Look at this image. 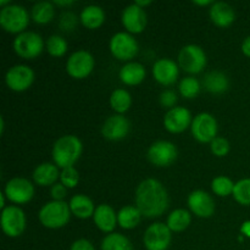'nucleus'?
I'll use <instances>...</instances> for the list:
<instances>
[{
  "mask_svg": "<svg viewBox=\"0 0 250 250\" xmlns=\"http://www.w3.org/2000/svg\"><path fill=\"white\" fill-rule=\"evenodd\" d=\"M136 207L142 216H161L168 208V194L163 183L155 178L142 181L136 189Z\"/></svg>",
  "mask_w": 250,
  "mask_h": 250,
  "instance_id": "obj_1",
  "label": "nucleus"
},
{
  "mask_svg": "<svg viewBox=\"0 0 250 250\" xmlns=\"http://www.w3.org/2000/svg\"><path fill=\"white\" fill-rule=\"evenodd\" d=\"M82 150V142L78 139V137L73 136V134H66V136L60 137L53 146L51 154H53L54 164L61 170L71 167L80 159Z\"/></svg>",
  "mask_w": 250,
  "mask_h": 250,
  "instance_id": "obj_2",
  "label": "nucleus"
},
{
  "mask_svg": "<svg viewBox=\"0 0 250 250\" xmlns=\"http://www.w3.org/2000/svg\"><path fill=\"white\" fill-rule=\"evenodd\" d=\"M71 210L70 205L66 202L53 200L42 207L38 212V219L41 224L46 229H56L66 226L70 221Z\"/></svg>",
  "mask_w": 250,
  "mask_h": 250,
  "instance_id": "obj_3",
  "label": "nucleus"
},
{
  "mask_svg": "<svg viewBox=\"0 0 250 250\" xmlns=\"http://www.w3.org/2000/svg\"><path fill=\"white\" fill-rule=\"evenodd\" d=\"M29 23V14L21 5H9L0 11V26L9 33L21 34Z\"/></svg>",
  "mask_w": 250,
  "mask_h": 250,
  "instance_id": "obj_4",
  "label": "nucleus"
},
{
  "mask_svg": "<svg viewBox=\"0 0 250 250\" xmlns=\"http://www.w3.org/2000/svg\"><path fill=\"white\" fill-rule=\"evenodd\" d=\"M44 49L43 38L36 32H23L14 41V50L20 58L32 60L38 58Z\"/></svg>",
  "mask_w": 250,
  "mask_h": 250,
  "instance_id": "obj_5",
  "label": "nucleus"
},
{
  "mask_svg": "<svg viewBox=\"0 0 250 250\" xmlns=\"http://www.w3.org/2000/svg\"><path fill=\"white\" fill-rule=\"evenodd\" d=\"M178 66L192 75L200 73L207 66V55L199 45H186L178 54Z\"/></svg>",
  "mask_w": 250,
  "mask_h": 250,
  "instance_id": "obj_6",
  "label": "nucleus"
},
{
  "mask_svg": "<svg viewBox=\"0 0 250 250\" xmlns=\"http://www.w3.org/2000/svg\"><path fill=\"white\" fill-rule=\"evenodd\" d=\"M110 51L112 56L121 61H129L138 54V43L128 32H119L110 39Z\"/></svg>",
  "mask_w": 250,
  "mask_h": 250,
  "instance_id": "obj_7",
  "label": "nucleus"
},
{
  "mask_svg": "<svg viewBox=\"0 0 250 250\" xmlns=\"http://www.w3.org/2000/svg\"><path fill=\"white\" fill-rule=\"evenodd\" d=\"M26 215L21 208L9 205L1 211V229L7 237L16 238L26 229Z\"/></svg>",
  "mask_w": 250,
  "mask_h": 250,
  "instance_id": "obj_8",
  "label": "nucleus"
},
{
  "mask_svg": "<svg viewBox=\"0 0 250 250\" xmlns=\"http://www.w3.org/2000/svg\"><path fill=\"white\" fill-rule=\"evenodd\" d=\"M193 137L200 143H211L217 137V121L211 114L202 112L193 119L190 125Z\"/></svg>",
  "mask_w": 250,
  "mask_h": 250,
  "instance_id": "obj_9",
  "label": "nucleus"
},
{
  "mask_svg": "<svg viewBox=\"0 0 250 250\" xmlns=\"http://www.w3.org/2000/svg\"><path fill=\"white\" fill-rule=\"evenodd\" d=\"M95 66L94 58L87 50L75 51L66 62V71L75 80L87 78L93 72Z\"/></svg>",
  "mask_w": 250,
  "mask_h": 250,
  "instance_id": "obj_10",
  "label": "nucleus"
},
{
  "mask_svg": "<svg viewBox=\"0 0 250 250\" xmlns=\"http://www.w3.org/2000/svg\"><path fill=\"white\" fill-rule=\"evenodd\" d=\"M178 155L177 148L168 141H158L148 149V160L158 167H168L176 161Z\"/></svg>",
  "mask_w": 250,
  "mask_h": 250,
  "instance_id": "obj_11",
  "label": "nucleus"
},
{
  "mask_svg": "<svg viewBox=\"0 0 250 250\" xmlns=\"http://www.w3.org/2000/svg\"><path fill=\"white\" fill-rule=\"evenodd\" d=\"M171 229L163 222L150 225L144 232L143 243L146 250H167L171 244Z\"/></svg>",
  "mask_w": 250,
  "mask_h": 250,
  "instance_id": "obj_12",
  "label": "nucleus"
},
{
  "mask_svg": "<svg viewBox=\"0 0 250 250\" xmlns=\"http://www.w3.org/2000/svg\"><path fill=\"white\" fill-rule=\"evenodd\" d=\"M7 199L14 204H26L34 195V187L27 178L15 177L6 183L4 189Z\"/></svg>",
  "mask_w": 250,
  "mask_h": 250,
  "instance_id": "obj_13",
  "label": "nucleus"
},
{
  "mask_svg": "<svg viewBox=\"0 0 250 250\" xmlns=\"http://www.w3.org/2000/svg\"><path fill=\"white\" fill-rule=\"evenodd\" d=\"M34 82V72L29 66L16 65L9 68L5 75V83L14 92H24Z\"/></svg>",
  "mask_w": 250,
  "mask_h": 250,
  "instance_id": "obj_14",
  "label": "nucleus"
},
{
  "mask_svg": "<svg viewBox=\"0 0 250 250\" xmlns=\"http://www.w3.org/2000/svg\"><path fill=\"white\" fill-rule=\"evenodd\" d=\"M192 114L183 106L168 110L164 116V126L171 133H182L192 125Z\"/></svg>",
  "mask_w": 250,
  "mask_h": 250,
  "instance_id": "obj_15",
  "label": "nucleus"
},
{
  "mask_svg": "<svg viewBox=\"0 0 250 250\" xmlns=\"http://www.w3.org/2000/svg\"><path fill=\"white\" fill-rule=\"evenodd\" d=\"M188 207L193 214L202 219L211 217L215 212V202L209 193L204 190H193L188 195Z\"/></svg>",
  "mask_w": 250,
  "mask_h": 250,
  "instance_id": "obj_16",
  "label": "nucleus"
},
{
  "mask_svg": "<svg viewBox=\"0 0 250 250\" xmlns=\"http://www.w3.org/2000/svg\"><path fill=\"white\" fill-rule=\"evenodd\" d=\"M121 20L122 24H124V27L127 29L128 33H142L146 29V24H148L146 12L144 11V9L137 6L134 2L125 7Z\"/></svg>",
  "mask_w": 250,
  "mask_h": 250,
  "instance_id": "obj_17",
  "label": "nucleus"
},
{
  "mask_svg": "<svg viewBox=\"0 0 250 250\" xmlns=\"http://www.w3.org/2000/svg\"><path fill=\"white\" fill-rule=\"evenodd\" d=\"M129 127V121L124 115L115 114L105 120L102 127V133L107 141H121L128 134Z\"/></svg>",
  "mask_w": 250,
  "mask_h": 250,
  "instance_id": "obj_18",
  "label": "nucleus"
},
{
  "mask_svg": "<svg viewBox=\"0 0 250 250\" xmlns=\"http://www.w3.org/2000/svg\"><path fill=\"white\" fill-rule=\"evenodd\" d=\"M178 65L171 59H160L153 65V76L156 82L163 85H171L178 78Z\"/></svg>",
  "mask_w": 250,
  "mask_h": 250,
  "instance_id": "obj_19",
  "label": "nucleus"
},
{
  "mask_svg": "<svg viewBox=\"0 0 250 250\" xmlns=\"http://www.w3.org/2000/svg\"><path fill=\"white\" fill-rule=\"evenodd\" d=\"M93 220L98 229L105 233H112L117 225V214L110 205L100 204L95 209Z\"/></svg>",
  "mask_w": 250,
  "mask_h": 250,
  "instance_id": "obj_20",
  "label": "nucleus"
},
{
  "mask_svg": "<svg viewBox=\"0 0 250 250\" xmlns=\"http://www.w3.org/2000/svg\"><path fill=\"white\" fill-rule=\"evenodd\" d=\"M210 20L212 23L221 28L229 27L236 20L234 9L227 2L217 1L214 2L210 7Z\"/></svg>",
  "mask_w": 250,
  "mask_h": 250,
  "instance_id": "obj_21",
  "label": "nucleus"
},
{
  "mask_svg": "<svg viewBox=\"0 0 250 250\" xmlns=\"http://www.w3.org/2000/svg\"><path fill=\"white\" fill-rule=\"evenodd\" d=\"M60 178L59 167L55 164L43 163L37 166L33 171V180L41 187L54 186Z\"/></svg>",
  "mask_w": 250,
  "mask_h": 250,
  "instance_id": "obj_22",
  "label": "nucleus"
},
{
  "mask_svg": "<svg viewBox=\"0 0 250 250\" xmlns=\"http://www.w3.org/2000/svg\"><path fill=\"white\" fill-rule=\"evenodd\" d=\"M71 214L75 215L78 219H89L94 215V211L97 208L94 207V203L88 195L84 194H76L71 198L70 203Z\"/></svg>",
  "mask_w": 250,
  "mask_h": 250,
  "instance_id": "obj_23",
  "label": "nucleus"
},
{
  "mask_svg": "<svg viewBox=\"0 0 250 250\" xmlns=\"http://www.w3.org/2000/svg\"><path fill=\"white\" fill-rule=\"evenodd\" d=\"M120 80L127 85L141 84L146 76V67L139 62H127L120 70Z\"/></svg>",
  "mask_w": 250,
  "mask_h": 250,
  "instance_id": "obj_24",
  "label": "nucleus"
},
{
  "mask_svg": "<svg viewBox=\"0 0 250 250\" xmlns=\"http://www.w3.org/2000/svg\"><path fill=\"white\" fill-rule=\"evenodd\" d=\"M203 85L205 89L212 94H222L229 87V77L220 71H211L203 78Z\"/></svg>",
  "mask_w": 250,
  "mask_h": 250,
  "instance_id": "obj_25",
  "label": "nucleus"
},
{
  "mask_svg": "<svg viewBox=\"0 0 250 250\" xmlns=\"http://www.w3.org/2000/svg\"><path fill=\"white\" fill-rule=\"evenodd\" d=\"M80 20L88 29H98L105 21V12L98 5H88L82 10Z\"/></svg>",
  "mask_w": 250,
  "mask_h": 250,
  "instance_id": "obj_26",
  "label": "nucleus"
},
{
  "mask_svg": "<svg viewBox=\"0 0 250 250\" xmlns=\"http://www.w3.org/2000/svg\"><path fill=\"white\" fill-rule=\"evenodd\" d=\"M142 220V214L137 207L127 205L117 212V224L125 229H133L139 225Z\"/></svg>",
  "mask_w": 250,
  "mask_h": 250,
  "instance_id": "obj_27",
  "label": "nucleus"
},
{
  "mask_svg": "<svg viewBox=\"0 0 250 250\" xmlns=\"http://www.w3.org/2000/svg\"><path fill=\"white\" fill-rule=\"evenodd\" d=\"M190 222H192V216L189 211L185 209H176L168 215L166 225L171 229V232H182L188 229Z\"/></svg>",
  "mask_w": 250,
  "mask_h": 250,
  "instance_id": "obj_28",
  "label": "nucleus"
},
{
  "mask_svg": "<svg viewBox=\"0 0 250 250\" xmlns=\"http://www.w3.org/2000/svg\"><path fill=\"white\" fill-rule=\"evenodd\" d=\"M54 15H55V9H54L53 2L49 1H39L34 4L32 7L31 16L36 23L46 24L53 21Z\"/></svg>",
  "mask_w": 250,
  "mask_h": 250,
  "instance_id": "obj_29",
  "label": "nucleus"
},
{
  "mask_svg": "<svg viewBox=\"0 0 250 250\" xmlns=\"http://www.w3.org/2000/svg\"><path fill=\"white\" fill-rule=\"evenodd\" d=\"M132 104L131 94L126 89H115L110 95V105L112 110L116 111L117 114L122 115L126 111H128Z\"/></svg>",
  "mask_w": 250,
  "mask_h": 250,
  "instance_id": "obj_30",
  "label": "nucleus"
},
{
  "mask_svg": "<svg viewBox=\"0 0 250 250\" xmlns=\"http://www.w3.org/2000/svg\"><path fill=\"white\" fill-rule=\"evenodd\" d=\"M102 250H133V247L126 236L112 232L103 239Z\"/></svg>",
  "mask_w": 250,
  "mask_h": 250,
  "instance_id": "obj_31",
  "label": "nucleus"
},
{
  "mask_svg": "<svg viewBox=\"0 0 250 250\" xmlns=\"http://www.w3.org/2000/svg\"><path fill=\"white\" fill-rule=\"evenodd\" d=\"M234 185L236 183L232 182L231 178L226 177V176H219L212 180L211 189L219 197H229V195L233 194Z\"/></svg>",
  "mask_w": 250,
  "mask_h": 250,
  "instance_id": "obj_32",
  "label": "nucleus"
},
{
  "mask_svg": "<svg viewBox=\"0 0 250 250\" xmlns=\"http://www.w3.org/2000/svg\"><path fill=\"white\" fill-rule=\"evenodd\" d=\"M233 198L237 203L244 207L250 205V178H243L234 185Z\"/></svg>",
  "mask_w": 250,
  "mask_h": 250,
  "instance_id": "obj_33",
  "label": "nucleus"
},
{
  "mask_svg": "<svg viewBox=\"0 0 250 250\" xmlns=\"http://www.w3.org/2000/svg\"><path fill=\"white\" fill-rule=\"evenodd\" d=\"M200 83L194 77H185L178 84L181 95L186 99H193L200 93Z\"/></svg>",
  "mask_w": 250,
  "mask_h": 250,
  "instance_id": "obj_34",
  "label": "nucleus"
},
{
  "mask_svg": "<svg viewBox=\"0 0 250 250\" xmlns=\"http://www.w3.org/2000/svg\"><path fill=\"white\" fill-rule=\"evenodd\" d=\"M46 51L54 58H61L67 51V42L61 36L54 34L46 41Z\"/></svg>",
  "mask_w": 250,
  "mask_h": 250,
  "instance_id": "obj_35",
  "label": "nucleus"
},
{
  "mask_svg": "<svg viewBox=\"0 0 250 250\" xmlns=\"http://www.w3.org/2000/svg\"><path fill=\"white\" fill-rule=\"evenodd\" d=\"M78 182H80V173L73 166L61 170L60 183H62L66 188H75Z\"/></svg>",
  "mask_w": 250,
  "mask_h": 250,
  "instance_id": "obj_36",
  "label": "nucleus"
},
{
  "mask_svg": "<svg viewBox=\"0 0 250 250\" xmlns=\"http://www.w3.org/2000/svg\"><path fill=\"white\" fill-rule=\"evenodd\" d=\"M229 143L226 138L224 137H216L214 141L210 143V149H211V153L214 154L217 158H224L229 154Z\"/></svg>",
  "mask_w": 250,
  "mask_h": 250,
  "instance_id": "obj_37",
  "label": "nucleus"
},
{
  "mask_svg": "<svg viewBox=\"0 0 250 250\" xmlns=\"http://www.w3.org/2000/svg\"><path fill=\"white\" fill-rule=\"evenodd\" d=\"M78 19L73 12L71 11H66L63 12L62 15L60 16V21H59V26L62 31L65 32H71L76 28L77 26Z\"/></svg>",
  "mask_w": 250,
  "mask_h": 250,
  "instance_id": "obj_38",
  "label": "nucleus"
},
{
  "mask_svg": "<svg viewBox=\"0 0 250 250\" xmlns=\"http://www.w3.org/2000/svg\"><path fill=\"white\" fill-rule=\"evenodd\" d=\"M159 100H160L161 106L171 110L173 109V107H176V103H177V94H176L173 90L166 89L161 93Z\"/></svg>",
  "mask_w": 250,
  "mask_h": 250,
  "instance_id": "obj_39",
  "label": "nucleus"
},
{
  "mask_svg": "<svg viewBox=\"0 0 250 250\" xmlns=\"http://www.w3.org/2000/svg\"><path fill=\"white\" fill-rule=\"evenodd\" d=\"M50 194L54 200L62 202L63 198H65L66 194H67V188H66L62 183H55V185L51 187Z\"/></svg>",
  "mask_w": 250,
  "mask_h": 250,
  "instance_id": "obj_40",
  "label": "nucleus"
},
{
  "mask_svg": "<svg viewBox=\"0 0 250 250\" xmlns=\"http://www.w3.org/2000/svg\"><path fill=\"white\" fill-rule=\"evenodd\" d=\"M70 250H95V248L87 239H77L73 242Z\"/></svg>",
  "mask_w": 250,
  "mask_h": 250,
  "instance_id": "obj_41",
  "label": "nucleus"
},
{
  "mask_svg": "<svg viewBox=\"0 0 250 250\" xmlns=\"http://www.w3.org/2000/svg\"><path fill=\"white\" fill-rule=\"evenodd\" d=\"M242 53L250 58V36L247 37L243 41V43H242Z\"/></svg>",
  "mask_w": 250,
  "mask_h": 250,
  "instance_id": "obj_42",
  "label": "nucleus"
},
{
  "mask_svg": "<svg viewBox=\"0 0 250 250\" xmlns=\"http://www.w3.org/2000/svg\"><path fill=\"white\" fill-rule=\"evenodd\" d=\"M241 233H242V236H246V237H248V238H250V220L242 224Z\"/></svg>",
  "mask_w": 250,
  "mask_h": 250,
  "instance_id": "obj_43",
  "label": "nucleus"
},
{
  "mask_svg": "<svg viewBox=\"0 0 250 250\" xmlns=\"http://www.w3.org/2000/svg\"><path fill=\"white\" fill-rule=\"evenodd\" d=\"M151 0H136V1H134V4L137 5V6H139V7H142V9H144V6H148V5H150L151 4Z\"/></svg>",
  "mask_w": 250,
  "mask_h": 250,
  "instance_id": "obj_44",
  "label": "nucleus"
},
{
  "mask_svg": "<svg viewBox=\"0 0 250 250\" xmlns=\"http://www.w3.org/2000/svg\"><path fill=\"white\" fill-rule=\"evenodd\" d=\"M54 4L59 5V6H70V5L75 4V1H72V0H66V1H61V0H56V1H54Z\"/></svg>",
  "mask_w": 250,
  "mask_h": 250,
  "instance_id": "obj_45",
  "label": "nucleus"
},
{
  "mask_svg": "<svg viewBox=\"0 0 250 250\" xmlns=\"http://www.w3.org/2000/svg\"><path fill=\"white\" fill-rule=\"evenodd\" d=\"M193 4L198 5V6H208V5L211 6L214 4V1H211V0H205V1H198V0H195V1H193Z\"/></svg>",
  "mask_w": 250,
  "mask_h": 250,
  "instance_id": "obj_46",
  "label": "nucleus"
},
{
  "mask_svg": "<svg viewBox=\"0 0 250 250\" xmlns=\"http://www.w3.org/2000/svg\"><path fill=\"white\" fill-rule=\"evenodd\" d=\"M9 5H11V2H10L9 0H0V6H1V9L9 6Z\"/></svg>",
  "mask_w": 250,
  "mask_h": 250,
  "instance_id": "obj_47",
  "label": "nucleus"
},
{
  "mask_svg": "<svg viewBox=\"0 0 250 250\" xmlns=\"http://www.w3.org/2000/svg\"><path fill=\"white\" fill-rule=\"evenodd\" d=\"M5 197H6V195H5V193H0V198H1V205H0V208H1V209H5Z\"/></svg>",
  "mask_w": 250,
  "mask_h": 250,
  "instance_id": "obj_48",
  "label": "nucleus"
},
{
  "mask_svg": "<svg viewBox=\"0 0 250 250\" xmlns=\"http://www.w3.org/2000/svg\"><path fill=\"white\" fill-rule=\"evenodd\" d=\"M0 122H1V127H0V132H1V134H2V133H4V126H5V125H4V119H2V117H1V119H0Z\"/></svg>",
  "mask_w": 250,
  "mask_h": 250,
  "instance_id": "obj_49",
  "label": "nucleus"
}]
</instances>
